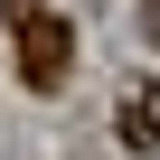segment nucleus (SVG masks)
Here are the masks:
<instances>
[{
  "mask_svg": "<svg viewBox=\"0 0 160 160\" xmlns=\"http://www.w3.org/2000/svg\"><path fill=\"white\" fill-rule=\"evenodd\" d=\"M19 38H28V47H19V66H28V85H57V75H66V28H57V19H28Z\"/></svg>",
  "mask_w": 160,
  "mask_h": 160,
  "instance_id": "f257e3e1",
  "label": "nucleus"
},
{
  "mask_svg": "<svg viewBox=\"0 0 160 160\" xmlns=\"http://www.w3.org/2000/svg\"><path fill=\"white\" fill-rule=\"evenodd\" d=\"M122 141H141V151L160 141V85H141V94L122 104Z\"/></svg>",
  "mask_w": 160,
  "mask_h": 160,
  "instance_id": "f03ea898",
  "label": "nucleus"
}]
</instances>
